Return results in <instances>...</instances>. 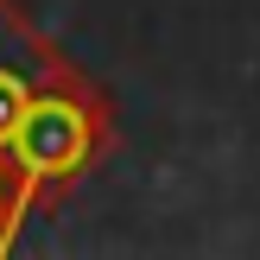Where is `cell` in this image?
Instances as JSON below:
<instances>
[{"label":"cell","mask_w":260,"mask_h":260,"mask_svg":"<svg viewBox=\"0 0 260 260\" xmlns=\"http://www.w3.org/2000/svg\"><path fill=\"white\" fill-rule=\"evenodd\" d=\"M89 146H95V121H89V108L76 95H38L25 102L19 127H13L7 140V184H0V254L13 248V235H19L25 210H32L38 190L63 184L70 172H83L89 165Z\"/></svg>","instance_id":"cell-1"},{"label":"cell","mask_w":260,"mask_h":260,"mask_svg":"<svg viewBox=\"0 0 260 260\" xmlns=\"http://www.w3.org/2000/svg\"><path fill=\"white\" fill-rule=\"evenodd\" d=\"M25 102H32V83H25L13 63H0V184H7V140H13V127H19Z\"/></svg>","instance_id":"cell-2"}]
</instances>
